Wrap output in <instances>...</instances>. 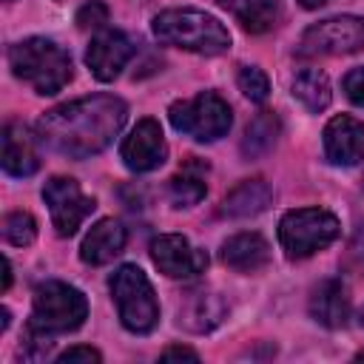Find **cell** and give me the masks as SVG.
Masks as SVG:
<instances>
[{"label": "cell", "mask_w": 364, "mask_h": 364, "mask_svg": "<svg viewBox=\"0 0 364 364\" xmlns=\"http://www.w3.org/2000/svg\"><path fill=\"white\" fill-rule=\"evenodd\" d=\"M236 85H239V91H242L250 102H264L267 94H270V80H267V74H264L262 68H256V65H242L239 74H236Z\"/></svg>", "instance_id": "cell-25"}, {"label": "cell", "mask_w": 364, "mask_h": 364, "mask_svg": "<svg viewBox=\"0 0 364 364\" xmlns=\"http://www.w3.org/2000/svg\"><path fill=\"white\" fill-rule=\"evenodd\" d=\"M57 361H60V364H71V361H88V364L94 361V364H97V361H102V355H100L94 347H68L65 353L57 355Z\"/></svg>", "instance_id": "cell-28"}, {"label": "cell", "mask_w": 364, "mask_h": 364, "mask_svg": "<svg viewBox=\"0 0 364 364\" xmlns=\"http://www.w3.org/2000/svg\"><path fill=\"white\" fill-rule=\"evenodd\" d=\"M134 51H136V46L128 34H122L117 28H102V31H97V37L91 40V46L85 51V65L91 68V74L100 82H111L119 77V71L134 57Z\"/></svg>", "instance_id": "cell-12"}, {"label": "cell", "mask_w": 364, "mask_h": 364, "mask_svg": "<svg viewBox=\"0 0 364 364\" xmlns=\"http://www.w3.org/2000/svg\"><path fill=\"white\" fill-rule=\"evenodd\" d=\"M125 239H128V233L117 219H100L85 233V239L80 245V259L94 267L108 264L114 256H119L125 250Z\"/></svg>", "instance_id": "cell-17"}, {"label": "cell", "mask_w": 364, "mask_h": 364, "mask_svg": "<svg viewBox=\"0 0 364 364\" xmlns=\"http://www.w3.org/2000/svg\"><path fill=\"white\" fill-rule=\"evenodd\" d=\"M105 23H108V6L100 0H91L77 11V26L82 31H102Z\"/></svg>", "instance_id": "cell-26"}, {"label": "cell", "mask_w": 364, "mask_h": 364, "mask_svg": "<svg viewBox=\"0 0 364 364\" xmlns=\"http://www.w3.org/2000/svg\"><path fill=\"white\" fill-rule=\"evenodd\" d=\"M338 219L324 208H296L279 219V242L287 259H307L338 239Z\"/></svg>", "instance_id": "cell-6"}, {"label": "cell", "mask_w": 364, "mask_h": 364, "mask_svg": "<svg viewBox=\"0 0 364 364\" xmlns=\"http://www.w3.org/2000/svg\"><path fill=\"white\" fill-rule=\"evenodd\" d=\"M154 37L162 46L216 57L230 48V31L208 11L199 9H165L151 23Z\"/></svg>", "instance_id": "cell-2"}, {"label": "cell", "mask_w": 364, "mask_h": 364, "mask_svg": "<svg viewBox=\"0 0 364 364\" xmlns=\"http://www.w3.org/2000/svg\"><path fill=\"white\" fill-rule=\"evenodd\" d=\"M225 9L233 11V17L242 23L250 34H264L279 20V3L276 0H230Z\"/></svg>", "instance_id": "cell-22"}, {"label": "cell", "mask_w": 364, "mask_h": 364, "mask_svg": "<svg viewBox=\"0 0 364 364\" xmlns=\"http://www.w3.org/2000/svg\"><path fill=\"white\" fill-rule=\"evenodd\" d=\"M324 156L330 165L350 168L364 159V122L338 114L324 125Z\"/></svg>", "instance_id": "cell-13"}, {"label": "cell", "mask_w": 364, "mask_h": 364, "mask_svg": "<svg viewBox=\"0 0 364 364\" xmlns=\"http://www.w3.org/2000/svg\"><path fill=\"white\" fill-rule=\"evenodd\" d=\"M165 156H168V145H165L162 128L151 117L139 119L119 145V159L134 173H148V171L159 168L165 162Z\"/></svg>", "instance_id": "cell-11"}, {"label": "cell", "mask_w": 364, "mask_h": 364, "mask_svg": "<svg viewBox=\"0 0 364 364\" xmlns=\"http://www.w3.org/2000/svg\"><path fill=\"white\" fill-rule=\"evenodd\" d=\"M88 318V299L65 284V282H43L34 290L31 299V318L26 333L37 336V338H54L63 333H74L77 327H82V321Z\"/></svg>", "instance_id": "cell-4"}, {"label": "cell", "mask_w": 364, "mask_h": 364, "mask_svg": "<svg viewBox=\"0 0 364 364\" xmlns=\"http://www.w3.org/2000/svg\"><path fill=\"white\" fill-rule=\"evenodd\" d=\"M310 316L327 330H338L350 318V296L341 279H321L310 290Z\"/></svg>", "instance_id": "cell-16"}, {"label": "cell", "mask_w": 364, "mask_h": 364, "mask_svg": "<svg viewBox=\"0 0 364 364\" xmlns=\"http://www.w3.org/2000/svg\"><path fill=\"white\" fill-rule=\"evenodd\" d=\"M9 65L17 80L48 97L63 91L74 77V63L65 48L46 37H26L9 48Z\"/></svg>", "instance_id": "cell-3"}, {"label": "cell", "mask_w": 364, "mask_h": 364, "mask_svg": "<svg viewBox=\"0 0 364 364\" xmlns=\"http://www.w3.org/2000/svg\"><path fill=\"white\" fill-rule=\"evenodd\" d=\"M304 9H321L324 3H330V0H299Z\"/></svg>", "instance_id": "cell-31"}, {"label": "cell", "mask_w": 364, "mask_h": 364, "mask_svg": "<svg viewBox=\"0 0 364 364\" xmlns=\"http://www.w3.org/2000/svg\"><path fill=\"white\" fill-rule=\"evenodd\" d=\"M216 3H219V6H228V3H230V0H216Z\"/></svg>", "instance_id": "cell-33"}, {"label": "cell", "mask_w": 364, "mask_h": 364, "mask_svg": "<svg viewBox=\"0 0 364 364\" xmlns=\"http://www.w3.org/2000/svg\"><path fill=\"white\" fill-rule=\"evenodd\" d=\"M364 48V17L338 14L321 23H313L299 37L296 54L299 57H338L355 54Z\"/></svg>", "instance_id": "cell-8"}, {"label": "cell", "mask_w": 364, "mask_h": 364, "mask_svg": "<svg viewBox=\"0 0 364 364\" xmlns=\"http://www.w3.org/2000/svg\"><path fill=\"white\" fill-rule=\"evenodd\" d=\"M176 316H179V327H185L191 333H210L228 316V304L213 290L196 287V290H188L182 296Z\"/></svg>", "instance_id": "cell-15"}, {"label": "cell", "mask_w": 364, "mask_h": 364, "mask_svg": "<svg viewBox=\"0 0 364 364\" xmlns=\"http://www.w3.org/2000/svg\"><path fill=\"white\" fill-rule=\"evenodd\" d=\"M111 299L117 304L119 321L128 333L145 336L159 324V304L148 276L136 264H122L108 279Z\"/></svg>", "instance_id": "cell-5"}, {"label": "cell", "mask_w": 364, "mask_h": 364, "mask_svg": "<svg viewBox=\"0 0 364 364\" xmlns=\"http://www.w3.org/2000/svg\"><path fill=\"white\" fill-rule=\"evenodd\" d=\"M37 139L28 125L11 119L3 125V171L9 176H31L40 168Z\"/></svg>", "instance_id": "cell-14"}, {"label": "cell", "mask_w": 364, "mask_h": 364, "mask_svg": "<svg viewBox=\"0 0 364 364\" xmlns=\"http://www.w3.org/2000/svg\"><path fill=\"white\" fill-rule=\"evenodd\" d=\"M34 236H37V222H34L31 213H26V210L6 213V219H3V239L9 245L26 247V245L34 242Z\"/></svg>", "instance_id": "cell-24"}, {"label": "cell", "mask_w": 364, "mask_h": 364, "mask_svg": "<svg viewBox=\"0 0 364 364\" xmlns=\"http://www.w3.org/2000/svg\"><path fill=\"white\" fill-rule=\"evenodd\" d=\"M293 97H296L307 111H313V114L324 111V108L330 105V100H333L327 74L318 71V68H304V71H299L296 80H293Z\"/></svg>", "instance_id": "cell-23"}, {"label": "cell", "mask_w": 364, "mask_h": 364, "mask_svg": "<svg viewBox=\"0 0 364 364\" xmlns=\"http://www.w3.org/2000/svg\"><path fill=\"white\" fill-rule=\"evenodd\" d=\"M168 119L179 134H188L196 142H213L230 131L233 114L216 91H199L193 100L173 102L168 108Z\"/></svg>", "instance_id": "cell-7"}, {"label": "cell", "mask_w": 364, "mask_h": 364, "mask_svg": "<svg viewBox=\"0 0 364 364\" xmlns=\"http://www.w3.org/2000/svg\"><path fill=\"white\" fill-rule=\"evenodd\" d=\"M205 173H208V165L199 162L196 156H191L182 165V171L168 179V196H171L173 208H193L205 199V193H208Z\"/></svg>", "instance_id": "cell-20"}, {"label": "cell", "mask_w": 364, "mask_h": 364, "mask_svg": "<svg viewBox=\"0 0 364 364\" xmlns=\"http://www.w3.org/2000/svg\"><path fill=\"white\" fill-rule=\"evenodd\" d=\"M270 202H273V188L264 179H245L225 193L219 213L225 219H250L262 213Z\"/></svg>", "instance_id": "cell-18"}, {"label": "cell", "mask_w": 364, "mask_h": 364, "mask_svg": "<svg viewBox=\"0 0 364 364\" xmlns=\"http://www.w3.org/2000/svg\"><path fill=\"white\" fill-rule=\"evenodd\" d=\"M151 262L168 279H193L205 273L208 253L193 247L182 233H162L151 239Z\"/></svg>", "instance_id": "cell-10"}, {"label": "cell", "mask_w": 364, "mask_h": 364, "mask_svg": "<svg viewBox=\"0 0 364 364\" xmlns=\"http://www.w3.org/2000/svg\"><path fill=\"white\" fill-rule=\"evenodd\" d=\"M9 287H11V262L3 259V290H9Z\"/></svg>", "instance_id": "cell-30"}, {"label": "cell", "mask_w": 364, "mask_h": 364, "mask_svg": "<svg viewBox=\"0 0 364 364\" xmlns=\"http://www.w3.org/2000/svg\"><path fill=\"white\" fill-rule=\"evenodd\" d=\"M43 199L48 205L51 213V225L57 230V236L68 239L77 233V228L94 213L97 202L94 196H85L80 182L71 176H51L43 185Z\"/></svg>", "instance_id": "cell-9"}, {"label": "cell", "mask_w": 364, "mask_h": 364, "mask_svg": "<svg viewBox=\"0 0 364 364\" xmlns=\"http://www.w3.org/2000/svg\"><path fill=\"white\" fill-rule=\"evenodd\" d=\"M128 105L114 94H94L63 102L37 119V136L46 148L68 159H88L105 151L125 125Z\"/></svg>", "instance_id": "cell-1"}, {"label": "cell", "mask_w": 364, "mask_h": 364, "mask_svg": "<svg viewBox=\"0 0 364 364\" xmlns=\"http://www.w3.org/2000/svg\"><path fill=\"white\" fill-rule=\"evenodd\" d=\"M355 358H364V353H358V355H355Z\"/></svg>", "instance_id": "cell-35"}, {"label": "cell", "mask_w": 364, "mask_h": 364, "mask_svg": "<svg viewBox=\"0 0 364 364\" xmlns=\"http://www.w3.org/2000/svg\"><path fill=\"white\" fill-rule=\"evenodd\" d=\"M361 324H364V307H361Z\"/></svg>", "instance_id": "cell-34"}, {"label": "cell", "mask_w": 364, "mask_h": 364, "mask_svg": "<svg viewBox=\"0 0 364 364\" xmlns=\"http://www.w3.org/2000/svg\"><path fill=\"white\" fill-rule=\"evenodd\" d=\"M341 85H344V94L350 97V102H355L358 108H364V65L347 71V77H344Z\"/></svg>", "instance_id": "cell-27"}, {"label": "cell", "mask_w": 364, "mask_h": 364, "mask_svg": "<svg viewBox=\"0 0 364 364\" xmlns=\"http://www.w3.org/2000/svg\"><path fill=\"white\" fill-rule=\"evenodd\" d=\"M282 131V122L273 111H259L250 125L245 128V136H242V154L247 159H256V156H264L273 145H276V136Z\"/></svg>", "instance_id": "cell-21"}, {"label": "cell", "mask_w": 364, "mask_h": 364, "mask_svg": "<svg viewBox=\"0 0 364 364\" xmlns=\"http://www.w3.org/2000/svg\"><path fill=\"white\" fill-rule=\"evenodd\" d=\"M0 316H3V321H0V333H6V327H9V310L3 307V313H0Z\"/></svg>", "instance_id": "cell-32"}, {"label": "cell", "mask_w": 364, "mask_h": 364, "mask_svg": "<svg viewBox=\"0 0 364 364\" xmlns=\"http://www.w3.org/2000/svg\"><path fill=\"white\" fill-rule=\"evenodd\" d=\"M162 358H188V361H196L199 355L191 347H168V350H162Z\"/></svg>", "instance_id": "cell-29"}, {"label": "cell", "mask_w": 364, "mask_h": 364, "mask_svg": "<svg viewBox=\"0 0 364 364\" xmlns=\"http://www.w3.org/2000/svg\"><path fill=\"white\" fill-rule=\"evenodd\" d=\"M219 259L239 273H253L270 262V245L262 233H236L222 242Z\"/></svg>", "instance_id": "cell-19"}]
</instances>
